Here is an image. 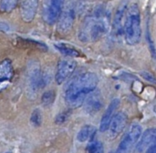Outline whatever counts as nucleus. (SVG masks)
Masks as SVG:
<instances>
[{"label":"nucleus","instance_id":"obj_2","mask_svg":"<svg viewBox=\"0 0 156 153\" xmlns=\"http://www.w3.org/2000/svg\"><path fill=\"white\" fill-rule=\"evenodd\" d=\"M110 31V15L103 6H99L88 15L79 30V39L81 42H94Z\"/></svg>","mask_w":156,"mask_h":153},{"label":"nucleus","instance_id":"obj_23","mask_svg":"<svg viewBox=\"0 0 156 153\" xmlns=\"http://www.w3.org/2000/svg\"><path fill=\"white\" fill-rule=\"evenodd\" d=\"M141 76H142L146 81L151 82V83H153V84L155 83V78H154V77L151 73L146 72V71H143V72H141Z\"/></svg>","mask_w":156,"mask_h":153},{"label":"nucleus","instance_id":"obj_13","mask_svg":"<svg viewBox=\"0 0 156 153\" xmlns=\"http://www.w3.org/2000/svg\"><path fill=\"white\" fill-rule=\"evenodd\" d=\"M127 3L126 1H122L113 16V22H112V27L116 35L121 36L123 33V25H124V20H125V15H126V10H127Z\"/></svg>","mask_w":156,"mask_h":153},{"label":"nucleus","instance_id":"obj_14","mask_svg":"<svg viewBox=\"0 0 156 153\" xmlns=\"http://www.w3.org/2000/svg\"><path fill=\"white\" fill-rule=\"evenodd\" d=\"M120 99L118 98H115L113 99L111 103L109 104V106L107 107L102 118H101V126H100V130L101 132H104L108 130L109 128V124H110V121L114 114V111L116 110V109L119 107L120 105Z\"/></svg>","mask_w":156,"mask_h":153},{"label":"nucleus","instance_id":"obj_20","mask_svg":"<svg viewBox=\"0 0 156 153\" xmlns=\"http://www.w3.org/2000/svg\"><path fill=\"white\" fill-rule=\"evenodd\" d=\"M30 122L35 127H38L41 125V123H42V113L39 110H35L32 112L31 118H30Z\"/></svg>","mask_w":156,"mask_h":153},{"label":"nucleus","instance_id":"obj_19","mask_svg":"<svg viewBox=\"0 0 156 153\" xmlns=\"http://www.w3.org/2000/svg\"><path fill=\"white\" fill-rule=\"evenodd\" d=\"M56 99V93L54 90H48L44 92V94L41 97V102L44 106L48 107L53 104Z\"/></svg>","mask_w":156,"mask_h":153},{"label":"nucleus","instance_id":"obj_9","mask_svg":"<svg viewBox=\"0 0 156 153\" xmlns=\"http://www.w3.org/2000/svg\"><path fill=\"white\" fill-rule=\"evenodd\" d=\"M82 105L85 111L89 114H94L100 111L103 106V99L101 91L97 89H94L85 98Z\"/></svg>","mask_w":156,"mask_h":153},{"label":"nucleus","instance_id":"obj_10","mask_svg":"<svg viewBox=\"0 0 156 153\" xmlns=\"http://www.w3.org/2000/svg\"><path fill=\"white\" fill-rule=\"evenodd\" d=\"M14 73L12 61L9 58L3 59L0 62V93L11 84Z\"/></svg>","mask_w":156,"mask_h":153},{"label":"nucleus","instance_id":"obj_12","mask_svg":"<svg viewBox=\"0 0 156 153\" xmlns=\"http://www.w3.org/2000/svg\"><path fill=\"white\" fill-rule=\"evenodd\" d=\"M126 123H127V116L125 115V113L118 112L117 114L113 115L108 128V130H110V137L112 139L116 138L120 133L122 132V130L126 126Z\"/></svg>","mask_w":156,"mask_h":153},{"label":"nucleus","instance_id":"obj_16","mask_svg":"<svg viewBox=\"0 0 156 153\" xmlns=\"http://www.w3.org/2000/svg\"><path fill=\"white\" fill-rule=\"evenodd\" d=\"M55 47L57 48V50L66 56V57H80V52L75 49L74 47L67 45V44H63V43H59V44H55Z\"/></svg>","mask_w":156,"mask_h":153},{"label":"nucleus","instance_id":"obj_15","mask_svg":"<svg viewBox=\"0 0 156 153\" xmlns=\"http://www.w3.org/2000/svg\"><path fill=\"white\" fill-rule=\"evenodd\" d=\"M156 130L154 128L149 129L144 132L141 140L139 141L137 146H136V151L139 152H143L146 148H148L151 144H153L155 141Z\"/></svg>","mask_w":156,"mask_h":153},{"label":"nucleus","instance_id":"obj_4","mask_svg":"<svg viewBox=\"0 0 156 153\" xmlns=\"http://www.w3.org/2000/svg\"><path fill=\"white\" fill-rule=\"evenodd\" d=\"M41 68L38 61L33 59L27 63L26 71L27 93L30 98H36L37 93L40 89Z\"/></svg>","mask_w":156,"mask_h":153},{"label":"nucleus","instance_id":"obj_6","mask_svg":"<svg viewBox=\"0 0 156 153\" xmlns=\"http://www.w3.org/2000/svg\"><path fill=\"white\" fill-rule=\"evenodd\" d=\"M65 0H44L42 8V17L48 25L57 23L63 9Z\"/></svg>","mask_w":156,"mask_h":153},{"label":"nucleus","instance_id":"obj_18","mask_svg":"<svg viewBox=\"0 0 156 153\" xmlns=\"http://www.w3.org/2000/svg\"><path fill=\"white\" fill-rule=\"evenodd\" d=\"M20 0H0V11L4 13H9L13 11Z\"/></svg>","mask_w":156,"mask_h":153},{"label":"nucleus","instance_id":"obj_11","mask_svg":"<svg viewBox=\"0 0 156 153\" xmlns=\"http://www.w3.org/2000/svg\"><path fill=\"white\" fill-rule=\"evenodd\" d=\"M39 0H20V16L22 20L26 23H30L34 20Z\"/></svg>","mask_w":156,"mask_h":153},{"label":"nucleus","instance_id":"obj_3","mask_svg":"<svg viewBox=\"0 0 156 153\" xmlns=\"http://www.w3.org/2000/svg\"><path fill=\"white\" fill-rule=\"evenodd\" d=\"M123 34L126 43L130 46H135L141 41V13L139 5L135 3H133L127 7L123 25Z\"/></svg>","mask_w":156,"mask_h":153},{"label":"nucleus","instance_id":"obj_1","mask_svg":"<svg viewBox=\"0 0 156 153\" xmlns=\"http://www.w3.org/2000/svg\"><path fill=\"white\" fill-rule=\"evenodd\" d=\"M99 78L95 73L84 72L77 75L69 80L65 88L64 99L71 108H79L85 98L97 89Z\"/></svg>","mask_w":156,"mask_h":153},{"label":"nucleus","instance_id":"obj_8","mask_svg":"<svg viewBox=\"0 0 156 153\" xmlns=\"http://www.w3.org/2000/svg\"><path fill=\"white\" fill-rule=\"evenodd\" d=\"M76 62L71 59H62L59 60L56 72H55V81L57 84L60 85L61 83L65 82L75 71L76 69Z\"/></svg>","mask_w":156,"mask_h":153},{"label":"nucleus","instance_id":"obj_7","mask_svg":"<svg viewBox=\"0 0 156 153\" xmlns=\"http://www.w3.org/2000/svg\"><path fill=\"white\" fill-rule=\"evenodd\" d=\"M142 135V127L139 124H133L127 133L122 138L119 144V148L115 153H127L128 151L133 147V145L137 142Z\"/></svg>","mask_w":156,"mask_h":153},{"label":"nucleus","instance_id":"obj_21","mask_svg":"<svg viewBox=\"0 0 156 153\" xmlns=\"http://www.w3.org/2000/svg\"><path fill=\"white\" fill-rule=\"evenodd\" d=\"M89 153H103V146L101 141H92L88 147Z\"/></svg>","mask_w":156,"mask_h":153},{"label":"nucleus","instance_id":"obj_25","mask_svg":"<svg viewBox=\"0 0 156 153\" xmlns=\"http://www.w3.org/2000/svg\"><path fill=\"white\" fill-rule=\"evenodd\" d=\"M109 153H115V151H110Z\"/></svg>","mask_w":156,"mask_h":153},{"label":"nucleus","instance_id":"obj_24","mask_svg":"<svg viewBox=\"0 0 156 153\" xmlns=\"http://www.w3.org/2000/svg\"><path fill=\"white\" fill-rule=\"evenodd\" d=\"M146 153H156V146L154 142L148 147V149L146 151Z\"/></svg>","mask_w":156,"mask_h":153},{"label":"nucleus","instance_id":"obj_5","mask_svg":"<svg viewBox=\"0 0 156 153\" xmlns=\"http://www.w3.org/2000/svg\"><path fill=\"white\" fill-rule=\"evenodd\" d=\"M76 19V11H75V5L72 1L64 4L63 9L61 14L57 21L58 23V31L61 34L69 33L74 25Z\"/></svg>","mask_w":156,"mask_h":153},{"label":"nucleus","instance_id":"obj_17","mask_svg":"<svg viewBox=\"0 0 156 153\" xmlns=\"http://www.w3.org/2000/svg\"><path fill=\"white\" fill-rule=\"evenodd\" d=\"M95 128L90 126V125H86L84 127H82L80 129V130L79 131L78 135H77V140L80 142H84L87 140H89L90 138L91 139L92 136L95 134Z\"/></svg>","mask_w":156,"mask_h":153},{"label":"nucleus","instance_id":"obj_22","mask_svg":"<svg viewBox=\"0 0 156 153\" xmlns=\"http://www.w3.org/2000/svg\"><path fill=\"white\" fill-rule=\"evenodd\" d=\"M69 117V113L68 111L59 113V114L56 117V123H58V124H62V123H64L65 121L68 120Z\"/></svg>","mask_w":156,"mask_h":153}]
</instances>
